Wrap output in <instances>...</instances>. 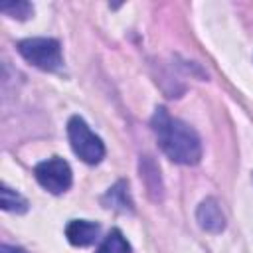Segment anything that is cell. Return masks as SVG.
<instances>
[{
	"instance_id": "obj_1",
	"label": "cell",
	"mask_w": 253,
	"mask_h": 253,
	"mask_svg": "<svg viewBox=\"0 0 253 253\" xmlns=\"http://www.w3.org/2000/svg\"><path fill=\"white\" fill-rule=\"evenodd\" d=\"M152 130L164 154L176 164H198L202 158V142L198 132L180 119H172L166 109H158L152 117Z\"/></svg>"
},
{
	"instance_id": "obj_2",
	"label": "cell",
	"mask_w": 253,
	"mask_h": 253,
	"mask_svg": "<svg viewBox=\"0 0 253 253\" xmlns=\"http://www.w3.org/2000/svg\"><path fill=\"white\" fill-rule=\"evenodd\" d=\"M67 136L71 142L73 152L87 164H97L105 156L103 140L87 126L81 117H71L67 123Z\"/></svg>"
},
{
	"instance_id": "obj_3",
	"label": "cell",
	"mask_w": 253,
	"mask_h": 253,
	"mask_svg": "<svg viewBox=\"0 0 253 253\" xmlns=\"http://www.w3.org/2000/svg\"><path fill=\"white\" fill-rule=\"evenodd\" d=\"M20 55L42 71H55L61 67V47L51 38H28L18 43Z\"/></svg>"
},
{
	"instance_id": "obj_4",
	"label": "cell",
	"mask_w": 253,
	"mask_h": 253,
	"mask_svg": "<svg viewBox=\"0 0 253 253\" xmlns=\"http://www.w3.org/2000/svg\"><path fill=\"white\" fill-rule=\"evenodd\" d=\"M34 174H36V180L51 194H63L71 186V180H73L69 164L59 156L40 162Z\"/></svg>"
},
{
	"instance_id": "obj_5",
	"label": "cell",
	"mask_w": 253,
	"mask_h": 253,
	"mask_svg": "<svg viewBox=\"0 0 253 253\" xmlns=\"http://www.w3.org/2000/svg\"><path fill=\"white\" fill-rule=\"evenodd\" d=\"M99 231H101L99 223H93L87 219H71L65 227L67 241L75 247H87V245L95 243L99 237Z\"/></svg>"
},
{
	"instance_id": "obj_6",
	"label": "cell",
	"mask_w": 253,
	"mask_h": 253,
	"mask_svg": "<svg viewBox=\"0 0 253 253\" xmlns=\"http://www.w3.org/2000/svg\"><path fill=\"white\" fill-rule=\"evenodd\" d=\"M196 217H198V223H200V227L204 231L219 233L225 227V217L221 213L219 204L213 198H208V200H204L200 204V208L196 211Z\"/></svg>"
},
{
	"instance_id": "obj_7",
	"label": "cell",
	"mask_w": 253,
	"mask_h": 253,
	"mask_svg": "<svg viewBox=\"0 0 253 253\" xmlns=\"http://www.w3.org/2000/svg\"><path fill=\"white\" fill-rule=\"evenodd\" d=\"M103 204L107 208H113V210H121V211H130L132 210V202H130V196H128V184L126 182H117L103 198Z\"/></svg>"
},
{
	"instance_id": "obj_8",
	"label": "cell",
	"mask_w": 253,
	"mask_h": 253,
	"mask_svg": "<svg viewBox=\"0 0 253 253\" xmlns=\"http://www.w3.org/2000/svg\"><path fill=\"white\" fill-rule=\"evenodd\" d=\"M95 253H130V245L125 239V235L119 229L109 231V235L101 241L99 249Z\"/></svg>"
},
{
	"instance_id": "obj_9",
	"label": "cell",
	"mask_w": 253,
	"mask_h": 253,
	"mask_svg": "<svg viewBox=\"0 0 253 253\" xmlns=\"http://www.w3.org/2000/svg\"><path fill=\"white\" fill-rule=\"evenodd\" d=\"M0 206L6 211H14V213H24L28 210V202L14 190H10L8 186L0 188Z\"/></svg>"
},
{
	"instance_id": "obj_10",
	"label": "cell",
	"mask_w": 253,
	"mask_h": 253,
	"mask_svg": "<svg viewBox=\"0 0 253 253\" xmlns=\"http://www.w3.org/2000/svg\"><path fill=\"white\" fill-rule=\"evenodd\" d=\"M0 12L10 16V18H18V20H26L32 16L34 8L30 2H24V0H16V2H4L0 4Z\"/></svg>"
},
{
	"instance_id": "obj_11",
	"label": "cell",
	"mask_w": 253,
	"mask_h": 253,
	"mask_svg": "<svg viewBox=\"0 0 253 253\" xmlns=\"http://www.w3.org/2000/svg\"><path fill=\"white\" fill-rule=\"evenodd\" d=\"M0 253H26V251L20 249V247H14V245H2L0 247Z\"/></svg>"
}]
</instances>
